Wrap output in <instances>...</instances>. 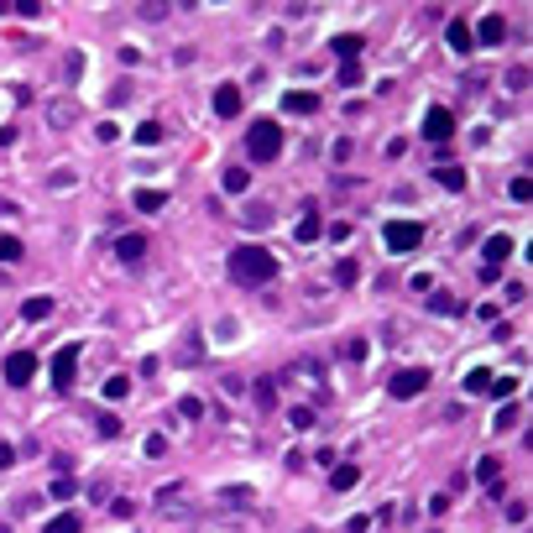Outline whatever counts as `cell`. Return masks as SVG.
I'll return each mask as SVG.
<instances>
[{"label":"cell","instance_id":"obj_1","mask_svg":"<svg viewBox=\"0 0 533 533\" xmlns=\"http://www.w3.org/2000/svg\"><path fill=\"white\" fill-rule=\"evenodd\" d=\"M230 277L246 283V288L272 283V277H277V256L267 246H236V251H230Z\"/></svg>","mask_w":533,"mask_h":533},{"label":"cell","instance_id":"obj_2","mask_svg":"<svg viewBox=\"0 0 533 533\" xmlns=\"http://www.w3.org/2000/svg\"><path fill=\"white\" fill-rule=\"evenodd\" d=\"M277 152H283V131H277V120H251L246 157L251 162H277Z\"/></svg>","mask_w":533,"mask_h":533},{"label":"cell","instance_id":"obj_3","mask_svg":"<svg viewBox=\"0 0 533 533\" xmlns=\"http://www.w3.org/2000/svg\"><path fill=\"white\" fill-rule=\"evenodd\" d=\"M424 387H429V371H424V366H403V371H392V382H387V392L398 398V403L418 398Z\"/></svg>","mask_w":533,"mask_h":533},{"label":"cell","instance_id":"obj_4","mask_svg":"<svg viewBox=\"0 0 533 533\" xmlns=\"http://www.w3.org/2000/svg\"><path fill=\"white\" fill-rule=\"evenodd\" d=\"M382 241H387V251H413L418 241H424V225H418V220H387Z\"/></svg>","mask_w":533,"mask_h":533},{"label":"cell","instance_id":"obj_5","mask_svg":"<svg viewBox=\"0 0 533 533\" xmlns=\"http://www.w3.org/2000/svg\"><path fill=\"white\" fill-rule=\"evenodd\" d=\"M0 377L11 382V387H26V382L37 377V355L32 350H11V355H6V366H0Z\"/></svg>","mask_w":533,"mask_h":533},{"label":"cell","instance_id":"obj_6","mask_svg":"<svg viewBox=\"0 0 533 533\" xmlns=\"http://www.w3.org/2000/svg\"><path fill=\"white\" fill-rule=\"evenodd\" d=\"M424 136H429V142H450V136H455V115L445 105H434L424 115Z\"/></svg>","mask_w":533,"mask_h":533},{"label":"cell","instance_id":"obj_7","mask_svg":"<svg viewBox=\"0 0 533 533\" xmlns=\"http://www.w3.org/2000/svg\"><path fill=\"white\" fill-rule=\"evenodd\" d=\"M73 371H79V345H63V350L53 355V382L68 392L73 387Z\"/></svg>","mask_w":533,"mask_h":533},{"label":"cell","instance_id":"obj_8","mask_svg":"<svg viewBox=\"0 0 533 533\" xmlns=\"http://www.w3.org/2000/svg\"><path fill=\"white\" fill-rule=\"evenodd\" d=\"M361 48H366V37H355V32H340V37L330 42V53H335L340 63H355V58H361Z\"/></svg>","mask_w":533,"mask_h":533},{"label":"cell","instance_id":"obj_9","mask_svg":"<svg viewBox=\"0 0 533 533\" xmlns=\"http://www.w3.org/2000/svg\"><path fill=\"white\" fill-rule=\"evenodd\" d=\"M283 110L288 115H314V110H319V95H314V89H293V95H283Z\"/></svg>","mask_w":533,"mask_h":533},{"label":"cell","instance_id":"obj_10","mask_svg":"<svg viewBox=\"0 0 533 533\" xmlns=\"http://www.w3.org/2000/svg\"><path fill=\"white\" fill-rule=\"evenodd\" d=\"M481 267H502V261L512 256V236H486V246H481Z\"/></svg>","mask_w":533,"mask_h":533},{"label":"cell","instance_id":"obj_11","mask_svg":"<svg viewBox=\"0 0 533 533\" xmlns=\"http://www.w3.org/2000/svg\"><path fill=\"white\" fill-rule=\"evenodd\" d=\"M214 115H241V89L236 84H220V89H214Z\"/></svg>","mask_w":533,"mask_h":533},{"label":"cell","instance_id":"obj_12","mask_svg":"<svg viewBox=\"0 0 533 533\" xmlns=\"http://www.w3.org/2000/svg\"><path fill=\"white\" fill-rule=\"evenodd\" d=\"M115 256H120V261H142V256H147V236H136V230H126V236L115 241Z\"/></svg>","mask_w":533,"mask_h":533},{"label":"cell","instance_id":"obj_13","mask_svg":"<svg viewBox=\"0 0 533 533\" xmlns=\"http://www.w3.org/2000/svg\"><path fill=\"white\" fill-rule=\"evenodd\" d=\"M434 183H439V189H450V194H460V189H465V167L439 162V167H434Z\"/></svg>","mask_w":533,"mask_h":533},{"label":"cell","instance_id":"obj_14","mask_svg":"<svg viewBox=\"0 0 533 533\" xmlns=\"http://www.w3.org/2000/svg\"><path fill=\"white\" fill-rule=\"evenodd\" d=\"M476 37L492 48V42H502V37H507V21H502V16H481V21H476Z\"/></svg>","mask_w":533,"mask_h":533},{"label":"cell","instance_id":"obj_15","mask_svg":"<svg viewBox=\"0 0 533 533\" xmlns=\"http://www.w3.org/2000/svg\"><path fill=\"white\" fill-rule=\"evenodd\" d=\"M445 37H450V48H455V53H460V58H465V53H471V26H465V21H460V16H455V21H450V26H445Z\"/></svg>","mask_w":533,"mask_h":533},{"label":"cell","instance_id":"obj_16","mask_svg":"<svg viewBox=\"0 0 533 533\" xmlns=\"http://www.w3.org/2000/svg\"><path fill=\"white\" fill-rule=\"evenodd\" d=\"M241 225L267 230V225H272V209H267V204H246V209H241Z\"/></svg>","mask_w":533,"mask_h":533},{"label":"cell","instance_id":"obj_17","mask_svg":"<svg viewBox=\"0 0 533 533\" xmlns=\"http://www.w3.org/2000/svg\"><path fill=\"white\" fill-rule=\"evenodd\" d=\"M131 204H136L142 214H157V209L167 204V194H162V189H136V199H131Z\"/></svg>","mask_w":533,"mask_h":533},{"label":"cell","instance_id":"obj_18","mask_svg":"<svg viewBox=\"0 0 533 533\" xmlns=\"http://www.w3.org/2000/svg\"><path fill=\"white\" fill-rule=\"evenodd\" d=\"M48 314H53V298H26V303H21V319L26 324H42Z\"/></svg>","mask_w":533,"mask_h":533},{"label":"cell","instance_id":"obj_19","mask_svg":"<svg viewBox=\"0 0 533 533\" xmlns=\"http://www.w3.org/2000/svg\"><path fill=\"white\" fill-rule=\"evenodd\" d=\"M355 481H361V465H335V471H330V486H335V492H350Z\"/></svg>","mask_w":533,"mask_h":533},{"label":"cell","instance_id":"obj_20","mask_svg":"<svg viewBox=\"0 0 533 533\" xmlns=\"http://www.w3.org/2000/svg\"><path fill=\"white\" fill-rule=\"evenodd\" d=\"M512 392H518V377H492L486 382V398H497V403H507Z\"/></svg>","mask_w":533,"mask_h":533},{"label":"cell","instance_id":"obj_21","mask_svg":"<svg viewBox=\"0 0 533 533\" xmlns=\"http://www.w3.org/2000/svg\"><path fill=\"white\" fill-rule=\"evenodd\" d=\"M497 471H502L497 455H481V460H476V481H481V486H497Z\"/></svg>","mask_w":533,"mask_h":533},{"label":"cell","instance_id":"obj_22","mask_svg":"<svg viewBox=\"0 0 533 533\" xmlns=\"http://www.w3.org/2000/svg\"><path fill=\"white\" fill-rule=\"evenodd\" d=\"M220 183H225V194H246V189H251V173H246V167H225V178H220Z\"/></svg>","mask_w":533,"mask_h":533},{"label":"cell","instance_id":"obj_23","mask_svg":"<svg viewBox=\"0 0 533 533\" xmlns=\"http://www.w3.org/2000/svg\"><path fill=\"white\" fill-rule=\"evenodd\" d=\"M319 230H324V225H319V209H303V220H298V230H293V236H298V241H314Z\"/></svg>","mask_w":533,"mask_h":533},{"label":"cell","instance_id":"obj_24","mask_svg":"<svg viewBox=\"0 0 533 533\" xmlns=\"http://www.w3.org/2000/svg\"><path fill=\"white\" fill-rule=\"evenodd\" d=\"M256 403L261 408H277V377H256Z\"/></svg>","mask_w":533,"mask_h":533},{"label":"cell","instance_id":"obj_25","mask_svg":"<svg viewBox=\"0 0 533 533\" xmlns=\"http://www.w3.org/2000/svg\"><path fill=\"white\" fill-rule=\"evenodd\" d=\"M100 434H105V439H120V434H126V418H120V413H100Z\"/></svg>","mask_w":533,"mask_h":533},{"label":"cell","instance_id":"obj_26","mask_svg":"<svg viewBox=\"0 0 533 533\" xmlns=\"http://www.w3.org/2000/svg\"><path fill=\"white\" fill-rule=\"evenodd\" d=\"M162 136H167V131L157 126V120H142V126H136V142H142V147H157Z\"/></svg>","mask_w":533,"mask_h":533},{"label":"cell","instance_id":"obj_27","mask_svg":"<svg viewBox=\"0 0 533 533\" xmlns=\"http://www.w3.org/2000/svg\"><path fill=\"white\" fill-rule=\"evenodd\" d=\"M355 277H361V267H355L350 256H340V261H335V283H340V288H350Z\"/></svg>","mask_w":533,"mask_h":533},{"label":"cell","instance_id":"obj_28","mask_svg":"<svg viewBox=\"0 0 533 533\" xmlns=\"http://www.w3.org/2000/svg\"><path fill=\"white\" fill-rule=\"evenodd\" d=\"M42 533H79V518H73V512H58V518H53Z\"/></svg>","mask_w":533,"mask_h":533},{"label":"cell","instance_id":"obj_29","mask_svg":"<svg viewBox=\"0 0 533 533\" xmlns=\"http://www.w3.org/2000/svg\"><path fill=\"white\" fill-rule=\"evenodd\" d=\"M429 314H460V303H455L450 293H434L429 298Z\"/></svg>","mask_w":533,"mask_h":533},{"label":"cell","instance_id":"obj_30","mask_svg":"<svg viewBox=\"0 0 533 533\" xmlns=\"http://www.w3.org/2000/svg\"><path fill=\"white\" fill-rule=\"evenodd\" d=\"M73 492H79V481H73V476H58V481H53V502H68Z\"/></svg>","mask_w":533,"mask_h":533},{"label":"cell","instance_id":"obj_31","mask_svg":"<svg viewBox=\"0 0 533 533\" xmlns=\"http://www.w3.org/2000/svg\"><path fill=\"white\" fill-rule=\"evenodd\" d=\"M507 194H512L518 204H528V199H533V178H512V183H507Z\"/></svg>","mask_w":533,"mask_h":533},{"label":"cell","instance_id":"obj_32","mask_svg":"<svg viewBox=\"0 0 533 533\" xmlns=\"http://www.w3.org/2000/svg\"><path fill=\"white\" fill-rule=\"evenodd\" d=\"M178 413H183V418H204V398H194V392H189V398H178Z\"/></svg>","mask_w":533,"mask_h":533},{"label":"cell","instance_id":"obj_33","mask_svg":"<svg viewBox=\"0 0 533 533\" xmlns=\"http://www.w3.org/2000/svg\"><path fill=\"white\" fill-rule=\"evenodd\" d=\"M48 120H53V126H68V120H73V105H68V100H58V105H48Z\"/></svg>","mask_w":533,"mask_h":533},{"label":"cell","instance_id":"obj_34","mask_svg":"<svg viewBox=\"0 0 533 533\" xmlns=\"http://www.w3.org/2000/svg\"><path fill=\"white\" fill-rule=\"evenodd\" d=\"M486 382H492V371H486V366H476L471 377H465V392L476 398V392H486Z\"/></svg>","mask_w":533,"mask_h":533},{"label":"cell","instance_id":"obj_35","mask_svg":"<svg viewBox=\"0 0 533 533\" xmlns=\"http://www.w3.org/2000/svg\"><path fill=\"white\" fill-rule=\"evenodd\" d=\"M0 261H21V241L16 236H0Z\"/></svg>","mask_w":533,"mask_h":533},{"label":"cell","instance_id":"obj_36","mask_svg":"<svg viewBox=\"0 0 533 533\" xmlns=\"http://www.w3.org/2000/svg\"><path fill=\"white\" fill-rule=\"evenodd\" d=\"M340 84H345V89H355V84H361V58H355V63H340Z\"/></svg>","mask_w":533,"mask_h":533},{"label":"cell","instance_id":"obj_37","mask_svg":"<svg viewBox=\"0 0 533 533\" xmlns=\"http://www.w3.org/2000/svg\"><path fill=\"white\" fill-rule=\"evenodd\" d=\"M131 392V377H105V398H126Z\"/></svg>","mask_w":533,"mask_h":533},{"label":"cell","instance_id":"obj_38","mask_svg":"<svg viewBox=\"0 0 533 533\" xmlns=\"http://www.w3.org/2000/svg\"><path fill=\"white\" fill-rule=\"evenodd\" d=\"M288 424H293V429H314V408H293V413H288Z\"/></svg>","mask_w":533,"mask_h":533},{"label":"cell","instance_id":"obj_39","mask_svg":"<svg viewBox=\"0 0 533 533\" xmlns=\"http://www.w3.org/2000/svg\"><path fill=\"white\" fill-rule=\"evenodd\" d=\"M110 512L126 523V518H136V502H131V497H115V502H110Z\"/></svg>","mask_w":533,"mask_h":533},{"label":"cell","instance_id":"obj_40","mask_svg":"<svg viewBox=\"0 0 533 533\" xmlns=\"http://www.w3.org/2000/svg\"><path fill=\"white\" fill-rule=\"evenodd\" d=\"M512 424H518V408L502 403V408H497V424H492V429H512Z\"/></svg>","mask_w":533,"mask_h":533},{"label":"cell","instance_id":"obj_41","mask_svg":"<svg viewBox=\"0 0 533 533\" xmlns=\"http://www.w3.org/2000/svg\"><path fill=\"white\" fill-rule=\"evenodd\" d=\"M16 16H42V0H11Z\"/></svg>","mask_w":533,"mask_h":533},{"label":"cell","instance_id":"obj_42","mask_svg":"<svg viewBox=\"0 0 533 533\" xmlns=\"http://www.w3.org/2000/svg\"><path fill=\"white\" fill-rule=\"evenodd\" d=\"M178 355H183V361H199V355H204V340H199V335H189V345H183Z\"/></svg>","mask_w":533,"mask_h":533},{"label":"cell","instance_id":"obj_43","mask_svg":"<svg viewBox=\"0 0 533 533\" xmlns=\"http://www.w3.org/2000/svg\"><path fill=\"white\" fill-rule=\"evenodd\" d=\"M345 361H366V340H345Z\"/></svg>","mask_w":533,"mask_h":533},{"label":"cell","instance_id":"obj_44","mask_svg":"<svg viewBox=\"0 0 533 533\" xmlns=\"http://www.w3.org/2000/svg\"><path fill=\"white\" fill-rule=\"evenodd\" d=\"M48 189H73V173H68V167H58V173L48 178Z\"/></svg>","mask_w":533,"mask_h":533},{"label":"cell","instance_id":"obj_45","mask_svg":"<svg viewBox=\"0 0 533 533\" xmlns=\"http://www.w3.org/2000/svg\"><path fill=\"white\" fill-rule=\"evenodd\" d=\"M126 100H131V84H126V79H120V84H115V89H110V105H126Z\"/></svg>","mask_w":533,"mask_h":533},{"label":"cell","instance_id":"obj_46","mask_svg":"<svg viewBox=\"0 0 533 533\" xmlns=\"http://www.w3.org/2000/svg\"><path fill=\"white\" fill-rule=\"evenodd\" d=\"M350 152H355V142H350V136H340V142H335V162H345Z\"/></svg>","mask_w":533,"mask_h":533},{"label":"cell","instance_id":"obj_47","mask_svg":"<svg viewBox=\"0 0 533 533\" xmlns=\"http://www.w3.org/2000/svg\"><path fill=\"white\" fill-rule=\"evenodd\" d=\"M6 465H16V450L6 445V439H0V471H6Z\"/></svg>","mask_w":533,"mask_h":533},{"label":"cell","instance_id":"obj_48","mask_svg":"<svg viewBox=\"0 0 533 533\" xmlns=\"http://www.w3.org/2000/svg\"><path fill=\"white\" fill-rule=\"evenodd\" d=\"M0 214H6V220H11V214H16V204H11V199H0Z\"/></svg>","mask_w":533,"mask_h":533},{"label":"cell","instance_id":"obj_49","mask_svg":"<svg viewBox=\"0 0 533 533\" xmlns=\"http://www.w3.org/2000/svg\"><path fill=\"white\" fill-rule=\"evenodd\" d=\"M303 533H319V528H303Z\"/></svg>","mask_w":533,"mask_h":533}]
</instances>
